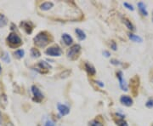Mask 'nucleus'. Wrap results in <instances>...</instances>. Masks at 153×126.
I'll return each instance as SVG.
<instances>
[{
	"instance_id": "nucleus-1",
	"label": "nucleus",
	"mask_w": 153,
	"mask_h": 126,
	"mask_svg": "<svg viewBox=\"0 0 153 126\" xmlns=\"http://www.w3.org/2000/svg\"><path fill=\"white\" fill-rule=\"evenodd\" d=\"M33 40H34V44L38 47L44 48L45 46H47L49 44V37L45 32H42V33H38V35H36V37L34 38Z\"/></svg>"
},
{
	"instance_id": "nucleus-2",
	"label": "nucleus",
	"mask_w": 153,
	"mask_h": 126,
	"mask_svg": "<svg viewBox=\"0 0 153 126\" xmlns=\"http://www.w3.org/2000/svg\"><path fill=\"white\" fill-rule=\"evenodd\" d=\"M80 52H81V46L79 44H74L68 50L67 57L70 60H76L80 55Z\"/></svg>"
},
{
	"instance_id": "nucleus-3",
	"label": "nucleus",
	"mask_w": 153,
	"mask_h": 126,
	"mask_svg": "<svg viewBox=\"0 0 153 126\" xmlns=\"http://www.w3.org/2000/svg\"><path fill=\"white\" fill-rule=\"evenodd\" d=\"M7 41H8V44L10 45L11 47L15 48V47H18L22 44V39L16 34V33H10L8 38H7Z\"/></svg>"
},
{
	"instance_id": "nucleus-4",
	"label": "nucleus",
	"mask_w": 153,
	"mask_h": 126,
	"mask_svg": "<svg viewBox=\"0 0 153 126\" xmlns=\"http://www.w3.org/2000/svg\"><path fill=\"white\" fill-rule=\"evenodd\" d=\"M45 53L49 56H60L62 54V51L58 46H52L49 47V49H46Z\"/></svg>"
},
{
	"instance_id": "nucleus-5",
	"label": "nucleus",
	"mask_w": 153,
	"mask_h": 126,
	"mask_svg": "<svg viewBox=\"0 0 153 126\" xmlns=\"http://www.w3.org/2000/svg\"><path fill=\"white\" fill-rule=\"evenodd\" d=\"M32 92L34 96V101H36L37 102H40L44 99V95L41 93L40 89L37 86H35V85L32 86Z\"/></svg>"
},
{
	"instance_id": "nucleus-6",
	"label": "nucleus",
	"mask_w": 153,
	"mask_h": 126,
	"mask_svg": "<svg viewBox=\"0 0 153 126\" xmlns=\"http://www.w3.org/2000/svg\"><path fill=\"white\" fill-rule=\"evenodd\" d=\"M117 76L118 78V80H119V85H120L121 89L124 91H128V86H127V84H126L125 80L123 78V72L121 71L117 72Z\"/></svg>"
},
{
	"instance_id": "nucleus-7",
	"label": "nucleus",
	"mask_w": 153,
	"mask_h": 126,
	"mask_svg": "<svg viewBox=\"0 0 153 126\" xmlns=\"http://www.w3.org/2000/svg\"><path fill=\"white\" fill-rule=\"evenodd\" d=\"M57 108H58V111H59L60 115L62 116L67 115L70 113V108L66 105L59 103V104L57 105Z\"/></svg>"
},
{
	"instance_id": "nucleus-8",
	"label": "nucleus",
	"mask_w": 153,
	"mask_h": 126,
	"mask_svg": "<svg viewBox=\"0 0 153 126\" xmlns=\"http://www.w3.org/2000/svg\"><path fill=\"white\" fill-rule=\"evenodd\" d=\"M121 103L126 107H131L133 105V100L128 95H122L120 98Z\"/></svg>"
},
{
	"instance_id": "nucleus-9",
	"label": "nucleus",
	"mask_w": 153,
	"mask_h": 126,
	"mask_svg": "<svg viewBox=\"0 0 153 126\" xmlns=\"http://www.w3.org/2000/svg\"><path fill=\"white\" fill-rule=\"evenodd\" d=\"M54 7V4L52 3V2H45V3H43L41 5H40V9L44 11H47L49 10L51 8H53Z\"/></svg>"
},
{
	"instance_id": "nucleus-10",
	"label": "nucleus",
	"mask_w": 153,
	"mask_h": 126,
	"mask_svg": "<svg viewBox=\"0 0 153 126\" xmlns=\"http://www.w3.org/2000/svg\"><path fill=\"white\" fill-rule=\"evenodd\" d=\"M138 8H139V10H140V12L142 14V16H147L148 12L147 10H146V5H145V4H144V3H142V2L138 3Z\"/></svg>"
},
{
	"instance_id": "nucleus-11",
	"label": "nucleus",
	"mask_w": 153,
	"mask_h": 126,
	"mask_svg": "<svg viewBox=\"0 0 153 126\" xmlns=\"http://www.w3.org/2000/svg\"><path fill=\"white\" fill-rule=\"evenodd\" d=\"M21 26H22V28H23L27 33H32V32H33V27L31 26V24H30L29 22H22V23H21Z\"/></svg>"
},
{
	"instance_id": "nucleus-12",
	"label": "nucleus",
	"mask_w": 153,
	"mask_h": 126,
	"mask_svg": "<svg viewBox=\"0 0 153 126\" xmlns=\"http://www.w3.org/2000/svg\"><path fill=\"white\" fill-rule=\"evenodd\" d=\"M62 39H63V41L65 42V44L66 45H71L72 44V42H73L72 38H71L69 34H67V33H63L62 34Z\"/></svg>"
},
{
	"instance_id": "nucleus-13",
	"label": "nucleus",
	"mask_w": 153,
	"mask_h": 126,
	"mask_svg": "<svg viewBox=\"0 0 153 126\" xmlns=\"http://www.w3.org/2000/svg\"><path fill=\"white\" fill-rule=\"evenodd\" d=\"M85 70H86L88 73L90 74V75H94L95 72H96L95 68H94L91 64H89V63H85Z\"/></svg>"
},
{
	"instance_id": "nucleus-14",
	"label": "nucleus",
	"mask_w": 153,
	"mask_h": 126,
	"mask_svg": "<svg viewBox=\"0 0 153 126\" xmlns=\"http://www.w3.org/2000/svg\"><path fill=\"white\" fill-rule=\"evenodd\" d=\"M75 33H76V36H77V38H78L79 40H84V39H86V34L81 29L76 28V30H75Z\"/></svg>"
},
{
	"instance_id": "nucleus-15",
	"label": "nucleus",
	"mask_w": 153,
	"mask_h": 126,
	"mask_svg": "<svg viewBox=\"0 0 153 126\" xmlns=\"http://www.w3.org/2000/svg\"><path fill=\"white\" fill-rule=\"evenodd\" d=\"M128 38H129V39H131L132 41L136 42V43H141L143 41V39H141L140 36L134 35V34H133V33H128Z\"/></svg>"
},
{
	"instance_id": "nucleus-16",
	"label": "nucleus",
	"mask_w": 153,
	"mask_h": 126,
	"mask_svg": "<svg viewBox=\"0 0 153 126\" xmlns=\"http://www.w3.org/2000/svg\"><path fill=\"white\" fill-rule=\"evenodd\" d=\"M123 23L126 25V27L128 28L129 30H131V31H134V25L132 24L131 22H130L129 20H128L127 18H123Z\"/></svg>"
},
{
	"instance_id": "nucleus-17",
	"label": "nucleus",
	"mask_w": 153,
	"mask_h": 126,
	"mask_svg": "<svg viewBox=\"0 0 153 126\" xmlns=\"http://www.w3.org/2000/svg\"><path fill=\"white\" fill-rule=\"evenodd\" d=\"M8 20L4 15H0V28H4V26L7 25Z\"/></svg>"
},
{
	"instance_id": "nucleus-18",
	"label": "nucleus",
	"mask_w": 153,
	"mask_h": 126,
	"mask_svg": "<svg viewBox=\"0 0 153 126\" xmlns=\"http://www.w3.org/2000/svg\"><path fill=\"white\" fill-rule=\"evenodd\" d=\"M31 55L33 56V58H38V57H40V52H39V50L38 49H35V48H32L31 49Z\"/></svg>"
},
{
	"instance_id": "nucleus-19",
	"label": "nucleus",
	"mask_w": 153,
	"mask_h": 126,
	"mask_svg": "<svg viewBox=\"0 0 153 126\" xmlns=\"http://www.w3.org/2000/svg\"><path fill=\"white\" fill-rule=\"evenodd\" d=\"M38 66L40 67V69H46L47 71L51 67V66H49V64H48L47 62H45V61H40V62L38 63Z\"/></svg>"
},
{
	"instance_id": "nucleus-20",
	"label": "nucleus",
	"mask_w": 153,
	"mask_h": 126,
	"mask_svg": "<svg viewBox=\"0 0 153 126\" xmlns=\"http://www.w3.org/2000/svg\"><path fill=\"white\" fill-rule=\"evenodd\" d=\"M88 126H104L103 124L98 119H93L88 123Z\"/></svg>"
},
{
	"instance_id": "nucleus-21",
	"label": "nucleus",
	"mask_w": 153,
	"mask_h": 126,
	"mask_svg": "<svg viewBox=\"0 0 153 126\" xmlns=\"http://www.w3.org/2000/svg\"><path fill=\"white\" fill-rule=\"evenodd\" d=\"M2 102H4V108H5L6 105L8 103V101H7V97L4 94H2L0 95V106L2 104Z\"/></svg>"
},
{
	"instance_id": "nucleus-22",
	"label": "nucleus",
	"mask_w": 153,
	"mask_h": 126,
	"mask_svg": "<svg viewBox=\"0 0 153 126\" xmlns=\"http://www.w3.org/2000/svg\"><path fill=\"white\" fill-rule=\"evenodd\" d=\"M24 55H25V51L23 49H17L16 51L15 52V55L19 59L22 58L24 56Z\"/></svg>"
},
{
	"instance_id": "nucleus-23",
	"label": "nucleus",
	"mask_w": 153,
	"mask_h": 126,
	"mask_svg": "<svg viewBox=\"0 0 153 126\" xmlns=\"http://www.w3.org/2000/svg\"><path fill=\"white\" fill-rule=\"evenodd\" d=\"M70 74H71V71L70 70H66V71H64L63 72L60 73V78H66L68 76H70Z\"/></svg>"
},
{
	"instance_id": "nucleus-24",
	"label": "nucleus",
	"mask_w": 153,
	"mask_h": 126,
	"mask_svg": "<svg viewBox=\"0 0 153 126\" xmlns=\"http://www.w3.org/2000/svg\"><path fill=\"white\" fill-rule=\"evenodd\" d=\"M117 125L118 126H128V123L124 120V119H120L117 121Z\"/></svg>"
},
{
	"instance_id": "nucleus-25",
	"label": "nucleus",
	"mask_w": 153,
	"mask_h": 126,
	"mask_svg": "<svg viewBox=\"0 0 153 126\" xmlns=\"http://www.w3.org/2000/svg\"><path fill=\"white\" fill-rule=\"evenodd\" d=\"M146 106L148 108H153V99H150L149 101H147L146 103Z\"/></svg>"
},
{
	"instance_id": "nucleus-26",
	"label": "nucleus",
	"mask_w": 153,
	"mask_h": 126,
	"mask_svg": "<svg viewBox=\"0 0 153 126\" xmlns=\"http://www.w3.org/2000/svg\"><path fill=\"white\" fill-rule=\"evenodd\" d=\"M123 5L125 6L126 8L128 9V10H134V7H133V5H131L130 4H128V3H124L123 4Z\"/></svg>"
},
{
	"instance_id": "nucleus-27",
	"label": "nucleus",
	"mask_w": 153,
	"mask_h": 126,
	"mask_svg": "<svg viewBox=\"0 0 153 126\" xmlns=\"http://www.w3.org/2000/svg\"><path fill=\"white\" fill-rule=\"evenodd\" d=\"M44 126H55V123L52 120H47L45 123V125Z\"/></svg>"
},
{
	"instance_id": "nucleus-28",
	"label": "nucleus",
	"mask_w": 153,
	"mask_h": 126,
	"mask_svg": "<svg viewBox=\"0 0 153 126\" xmlns=\"http://www.w3.org/2000/svg\"><path fill=\"white\" fill-rule=\"evenodd\" d=\"M111 48L113 49V50H117V44H116V43H115L114 41H111Z\"/></svg>"
},
{
	"instance_id": "nucleus-29",
	"label": "nucleus",
	"mask_w": 153,
	"mask_h": 126,
	"mask_svg": "<svg viewBox=\"0 0 153 126\" xmlns=\"http://www.w3.org/2000/svg\"><path fill=\"white\" fill-rule=\"evenodd\" d=\"M111 64H113V65H116V66H117V65H120V62H119L118 60H115V59L111 60Z\"/></svg>"
},
{
	"instance_id": "nucleus-30",
	"label": "nucleus",
	"mask_w": 153,
	"mask_h": 126,
	"mask_svg": "<svg viewBox=\"0 0 153 126\" xmlns=\"http://www.w3.org/2000/svg\"><path fill=\"white\" fill-rule=\"evenodd\" d=\"M5 55V57H3L2 59L4 60L5 62H10V57H9L8 54H7V53H5V55Z\"/></svg>"
},
{
	"instance_id": "nucleus-31",
	"label": "nucleus",
	"mask_w": 153,
	"mask_h": 126,
	"mask_svg": "<svg viewBox=\"0 0 153 126\" xmlns=\"http://www.w3.org/2000/svg\"><path fill=\"white\" fill-rule=\"evenodd\" d=\"M103 55H104L105 57H109L110 55H111V54H110V52L106 51V50H105V51H103Z\"/></svg>"
},
{
	"instance_id": "nucleus-32",
	"label": "nucleus",
	"mask_w": 153,
	"mask_h": 126,
	"mask_svg": "<svg viewBox=\"0 0 153 126\" xmlns=\"http://www.w3.org/2000/svg\"><path fill=\"white\" fill-rule=\"evenodd\" d=\"M95 83H96L97 84H99L100 87H103V86H104V84H101V82H100V81H96Z\"/></svg>"
},
{
	"instance_id": "nucleus-33",
	"label": "nucleus",
	"mask_w": 153,
	"mask_h": 126,
	"mask_svg": "<svg viewBox=\"0 0 153 126\" xmlns=\"http://www.w3.org/2000/svg\"><path fill=\"white\" fill-rule=\"evenodd\" d=\"M5 126H14V125H13L11 122H9V123H7V124H6Z\"/></svg>"
},
{
	"instance_id": "nucleus-34",
	"label": "nucleus",
	"mask_w": 153,
	"mask_h": 126,
	"mask_svg": "<svg viewBox=\"0 0 153 126\" xmlns=\"http://www.w3.org/2000/svg\"><path fill=\"white\" fill-rule=\"evenodd\" d=\"M2 124V114H1V113H0V125Z\"/></svg>"
},
{
	"instance_id": "nucleus-35",
	"label": "nucleus",
	"mask_w": 153,
	"mask_h": 126,
	"mask_svg": "<svg viewBox=\"0 0 153 126\" xmlns=\"http://www.w3.org/2000/svg\"><path fill=\"white\" fill-rule=\"evenodd\" d=\"M1 70H2V68H1V66H0V72H1Z\"/></svg>"
},
{
	"instance_id": "nucleus-36",
	"label": "nucleus",
	"mask_w": 153,
	"mask_h": 126,
	"mask_svg": "<svg viewBox=\"0 0 153 126\" xmlns=\"http://www.w3.org/2000/svg\"><path fill=\"white\" fill-rule=\"evenodd\" d=\"M152 126H153V125H152Z\"/></svg>"
}]
</instances>
